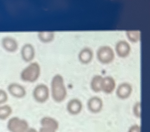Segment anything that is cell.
Segmentation results:
<instances>
[{
	"label": "cell",
	"mask_w": 150,
	"mask_h": 132,
	"mask_svg": "<svg viewBox=\"0 0 150 132\" xmlns=\"http://www.w3.org/2000/svg\"><path fill=\"white\" fill-rule=\"evenodd\" d=\"M83 107L82 104L79 99L74 98L68 102L67 108L68 112L72 114H76L81 111Z\"/></svg>",
	"instance_id": "cell-9"
},
{
	"label": "cell",
	"mask_w": 150,
	"mask_h": 132,
	"mask_svg": "<svg viewBox=\"0 0 150 132\" xmlns=\"http://www.w3.org/2000/svg\"><path fill=\"white\" fill-rule=\"evenodd\" d=\"M52 33L50 32L48 35L46 36V33H41L40 34V36L41 40L43 41H48L50 40H51L53 38V35Z\"/></svg>",
	"instance_id": "cell-18"
},
{
	"label": "cell",
	"mask_w": 150,
	"mask_h": 132,
	"mask_svg": "<svg viewBox=\"0 0 150 132\" xmlns=\"http://www.w3.org/2000/svg\"><path fill=\"white\" fill-rule=\"evenodd\" d=\"M12 112L11 108L6 105L0 107V119H4L7 118Z\"/></svg>",
	"instance_id": "cell-16"
},
{
	"label": "cell",
	"mask_w": 150,
	"mask_h": 132,
	"mask_svg": "<svg viewBox=\"0 0 150 132\" xmlns=\"http://www.w3.org/2000/svg\"><path fill=\"white\" fill-rule=\"evenodd\" d=\"M26 132H37V131L33 128H30Z\"/></svg>",
	"instance_id": "cell-23"
},
{
	"label": "cell",
	"mask_w": 150,
	"mask_h": 132,
	"mask_svg": "<svg viewBox=\"0 0 150 132\" xmlns=\"http://www.w3.org/2000/svg\"><path fill=\"white\" fill-rule=\"evenodd\" d=\"M41 69L39 64L36 62L31 63L24 68L21 73V78L23 81L33 83L37 80L41 74Z\"/></svg>",
	"instance_id": "cell-2"
},
{
	"label": "cell",
	"mask_w": 150,
	"mask_h": 132,
	"mask_svg": "<svg viewBox=\"0 0 150 132\" xmlns=\"http://www.w3.org/2000/svg\"><path fill=\"white\" fill-rule=\"evenodd\" d=\"M50 91L53 99L56 102H62L66 98L67 90L64 78L60 74H56L52 77Z\"/></svg>",
	"instance_id": "cell-1"
},
{
	"label": "cell",
	"mask_w": 150,
	"mask_h": 132,
	"mask_svg": "<svg viewBox=\"0 0 150 132\" xmlns=\"http://www.w3.org/2000/svg\"><path fill=\"white\" fill-rule=\"evenodd\" d=\"M117 53L118 56L121 57H125L129 54L130 48L128 44L126 42H119L116 47Z\"/></svg>",
	"instance_id": "cell-11"
},
{
	"label": "cell",
	"mask_w": 150,
	"mask_h": 132,
	"mask_svg": "<svg viewBox=\"0 0 150 132\" xmlns=\"http://www.w3.org/2000/svg\"><path fill=\"white\" fill-rule=\"evenodd\" d=\"M22 55L24 60L27 61H30L33 59L35 56V51L32 46H25L22 51Z\"/></svg>",
	"instance_id": "cell-14"
},
{
	"label": "cell",
	"mask_w": 150,
	"mask_h": 132,
	"mask_svg": "<svg viewBox=\"0 0 150 132\" xmlns=\"http://www.w3.org/2000/svg\"><path fill=\"white\" fill-rule=\"evenodd\" d=\"M116 83L114 78L111 76L103 77L101 84V92L110 94L116 89Z\"/></svg>",
	"instance_id": "cell-8"
},
{
	"label": "cell",
	"mask_w": 150,
	"mask_h": 132,
	"mask_svg": "<svg viewBox=\"0 0 150 132\" xmlns=\"http://www.w3.org/2000/svg\"><path fill=\"white\" fill-rule=\"evenodd\" d=\"M8 89L10 93L16 97H23L26 94L25 88L22 85L18 84L12 83L10 84Z\"/></svg>",
	"instance_id": "cell-10"
},
{
	"label": "cell",
	"mask_w": 150,
	"mask_h": 132,
	"mask_svg": "<svg viewBox=\"0 0 150 132\" xmlns=\"http://www.w3.org/2000/svg\"><path fill=\"white\" fill-rule=\"evenodd\" d=\"M116 89L117 96L122 100H125L129 97L133 91V88L131 85L127 82L121 83Z\"/></svg>",
	"instance_id": "cell-6"
},
{
	"label": "cell",
	"mask_w": 150,
	"mask_h": 132,
	"mask_svg": "<svg viewBox=\"0 0 150 132\" xmlns=\"http://www.w3.org/2000/svg\"><path fill=\"white\" fill-rule=\"evenodd\" d=\"M133 112L136 117L139 118L141 117V103L139 101H137L134 104L133 108Z\"/></svg>",
	"instance_id": "cell-17"
},
{
	"label": "cell",
	"mask_w": 150,
	"mask_h": 132,
	"mask_svg": "<svg viewBox=\"0 0 150 132\" xmlns=\"http://www.w3.org/2000/svg\"><path fill=\"white\" fill-rule=\"evenodd\" d=\"M128 132H141V127L138 124H134L129 128Z\"/></svg>",
	"instance_id": "cell-21"
},
{
	"label": "cell",
	"mask_w": 150,
	"mask_h": 132,
	"mask_svg": "<svg viewBox=\"0 0 150 132\" xmlns=\"http://www.w3.org/2000/svg\"><path fill=\"white\" fill-rule=\"evenodd\" d=\"M41 123L43 127L52 129L54 130L58 127L57 122L54 119L49 117H45L43 118Z\"/></svg>",
	"instance_id": "cell-15"
},
{
	"label": "cell",
	"mask_w": 150,
	"mask_h": 132,
	"mask_svg": "<svg viewBox=\"0 0 150 132\" xmlns=\"http://www.w3.org/2000/svg\"><path fill=\"white\" fill-rule=\"evenodd\" d=\"M103 76L100 75H96L92 78L90 86L92 90L98 93L101 92V84Z\"/></svg>",
	"instance_id": "cell-12"
},
{
	"label": "cell",
	"mask_w": 150,
	"mask_h": 132,
	"mask_svg": "<svg viewBox=\"0 0 150 132\" xmlns=\"http://www.w3.org/2000/svg\"><path fill=\"white\" fill-rule=\"evenodd\" d=\"M55 130L47 127H44L41 128L40 132H55Z\"/></svg>",
	"instance_id": "cell-22"
},
{
	"label": "cell",
	"mask_w": 150,
	"mask_h": 132,
	"mask_svg": "<svg viewBox=\"0 0 150 132\" xmlns=\"http://www.w3.org/2000/svg\"><path fill=\"white\" fill-rule=\"evenodd\" d=\"M50 91L49 87L45 84L40 83L34 88L33 95L35 100L39 103H44L49 99Z\"/></svg>",
	"instance_id": "cell-3"
},
{
	"label": "cell",
	"mask_w": 150,
	"mask_h": 132,
	"mask_svg": "<svg viewBox=\"0 0 150 132\" xmlns=\"http://www.w3.org/2000/svg\"><path fill=\"white\" fill-rule=\"evenodd\" d=\"M8 126V129L12 132H26L28 125L25 120L17 117H13L9 120Z\"/></svg>",
	"instance_id": "cell-4"
},
{
	"label": "cell",
	"mask_w": 150,
	"mask_h": 132,
	"mask_svg": "<svg viewBox=\"0 0 150 132\" xmlns=\"http://www.w3.org/2000/svg\"><path fill=\"white\" fill-rule=\"evenodd\" d=\"M97 56L99 60L104 64L110 63L115 58V54L113 50L107 46L100 48L97 52Z\"/></svg>",
	"instance_id": "cell-5"
},
{
	"label": "cell",
	"mask_w": 150,
	"mask_h": 132,
	"mask_svg": "<svg viewBox=\"0 0 150 132\" xmlns=\"http://www.w3.org/2000/svg\"><path fill=\"white\" fill-rule=\"evenodd\" d=\"M93 53L88 48H85L81 50L79 55L80 61L84 64H87L91 61L93 58Z\"/></svg>",
	"instance_id": "cell-13"
},
{
	"label": "cell",
	"mask_w": 150,
	"mask_h": 132,
	"mask_svg": "<svg viewBox=\"0 0 150 132\" xmlns=\"http://www.w3.org/2000/svg\"><path fill=\"white\" fill-rule=\"evenodd\" d=\"M128 34L129 38L133 41H137L139 38L138 32L136 31L128 32Z\"/></svg>",
	"instance_id": "cell-19"
},
{
	"label": "cell",
	"mask_w": 150,
	"mask_h": 132,
	"mask_svg": "<svg viewBox=\"0 0 150 132\" xmlns=\"http://www.w3.org/2000/svg\"><path fill=\"white\" fill-rule=\"evenodd\" d=\"M87 107L89 110L92 113H98L103 109V102L102 99L100 97L93 96L88 100Z\"/></svg>",
	"instance_id": "cell-7"
},
{
	"label": "cell",
	"mask_w": 150,
	"mask_h": 132,
	"mask_svg": "<svg viewBox=\"0 0 150 132\" xmlns=\"http://www.w3.org/2000/svg\"><path fill=\"white\" fill-rule=\"evenodd\" d=\"M8 98L6 92L4 90H0V104L5 102Z\"/></svg>",
	"instance_id": "cell-20"
}]
</instances>
